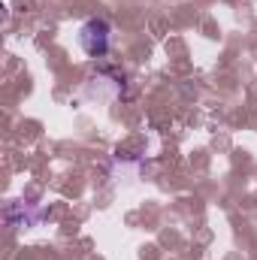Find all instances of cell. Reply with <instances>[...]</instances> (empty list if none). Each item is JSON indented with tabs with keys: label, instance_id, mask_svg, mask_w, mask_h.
Returning <instances> with one entry per match:
<instances>
[{
	"label": "cell",
	"instance_id": "cell-1",
	"mask_svg": "<svg viewBox=\"0 0 257 260\" xmlns=\"http://www.w3.org/2000/svg\"><path fill=\"white\" fill-rule=\"evenodd\" d=\"M79 46L88 58H103L112 46V27L106 18H88L82 27H79Z\"/></svg>",
	"mask_w": 257,
	"mask_h": 260
}]
</instances>
